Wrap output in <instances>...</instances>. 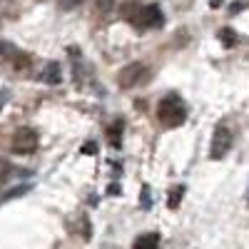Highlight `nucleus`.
Listing matches in <instances>:
<instances>
[{
  "mask_svg": "<svg viewBox=\"0 0 249 249\" xmlns=\"http://www.w3.org/2000/svg\"><path fill=\"white\" fill-rule=\"evenodd\" d=\"M122 18L130 20L137 30H152L162 28L164 15L160 5H140V3H124L122 5Z\"/></svg>",
  "mask_w": 249,
  "mask_h": 249,
  "instance_id": "obj_1",
  "label": "nucleus"
},
{
  "mask_svg": "<svg viewBox=\"0 0 249 249\" xmlns=\"http://www.w3.org/2000/svg\"><path fill=\"white\" fill-rule=\"evenodd\" d=\"M157 120L164 124V127H179L187 120V105L179 95H167L160 100L157 105Z\"/></svg>",
  "mask_w": 249,
  "mask_h": 249,
  "instance_id": "obj_2",
  "label": "nucleus"
},
{
  "mask_svg": "<svg viewBox=\"0 0 249 249\" xmlns=\"http://www.w3.org/2000/svg\"><path fill=\"white\" fill-rule=\"evenodd\" d=\"M10 147H13L15 155H33V152L37 150V132L30 130V127H20V130H15Z\"/></svg>",
  "mask_w": 249,
  "mask_h": 249,
  "instance_id": "obj_3",
  "label": "nucleus"
},
{
  "mask_svg": "<svg viewBox=\"0 0 249 249\" xmlns=\"http://www.w3.org/2000/svg\"><path fill=\"white\" fill-rule=\"evenodd\" d=\"M144 75H147V68L142 65V62H130V65H124L117 75V85L122 90H130L135 85H140V82L144 80Z\"/></svg>",
  "mask_w": 249,
  "mask_h": 249,
  "instance_id": "obj_4",
  "label": "nucleus"
},
{
  "mask_svg": "<svg viewBox=\"0 0 249 249\" xmlns=\"http://www.w3.org/2000/svg\"><path fill=\"white\" fill-rule=\"evenodd\" d=\"M230 147H232V132L219 124V127L214 130V137H212L210 157H212V160H222L227 152H230Z\"/></svg>",
  "mask_w": 249,
  "mask_h": 249,
  "instance_id": "obj_5",
  "label": "nucleus"
},
{
  "mask_svg": "<svg viewBox=\"0 0 249 249\" xmlns=\"http://www.w3.org/2000/svg\"><path fill=\"white\" fill-rule=\"evenodd\" d=\"M160 244V237L152 232V234H142V237H137L135 242H132V247L135 249H152V247H157Z\"/></svg>",
  "mask_w": 249,
  "mask_h": 249,
  "instance_id": "obj_6",
  "label": "nucleus"
},
{
  "mask_svg": "<svg viewBox=\"0 0 249 249\" xmlns=\"http://www.w3.org/2000/svg\"><path fill=\"white\" fill-rule=\"evenodd\" d=\"M43 80H45V82H50V85H57V82L62 80V75H60V65H57V62H50L48 70H45V75H43Z\"/></svg>",
  "mask_w": 249,
  "mask_h": 249,
  "instance_id": "obj_7",
  "label": "nucleus"
},
{
  "mask_svg": "<svg viewBox=\"0 0 249 249\" xmlns=\"http://www.w3.org/2000/svg\"><path fill=\"white\" fill-rule=\"evenodd\" d=\"M182 195H184V187H179V184L170 190V199H167V207H170V210H177V207H179Z\"/></svg>",
  "mask_w": 249,
  "mask_h": 249,
  "instance_id": "obj_8",
  "label": "nucleus"
},
{
  "mask_svg": "<svg viewBox=\"0 0 249 249\" xmlns=\"http://www.w3.org/2000/svg\"><path fill=\"white\" fill-rule=\"evenodd\" d=\"M219 40L227 45V48H232L234 43H237V35H234V30H230V28H224V30H219Z\"/></svg>",
  "mask_w": 249,
  "mask_h": 249,
  "instance_id": "obj_9",
  "label": "nucleus"
},
{
  "mask_svg": "<svg viewBox=\"0 0 249 249\" xmlns=\"http://www.w3.org/2000/svg\"><path fill=\"white\" fill-rule=\"evenodd\" d=\"M120 127H122V122H115V124H112V130H110V140H112V144H115V147L120 144V140H117V135H120Z\"/></svg>",
  "mask_w": 249,
  "mask_h": 249,
  "instance_id": "obj_10",
  "label": "nucleus"
},
{
  "mask_svg": "<svg viewBox=\"0 0 249 249\" xmlns=\"http://www.w3.org/2000/svg\"><path fill=\"white\" fill-rule=\"evenodd\" d=\"M97 8H100L102 13H107V10L112 8V0H97Z\"/></svg>",
  "mask_w": 249,
  "mask_h": 249,
  "instance_id": "obj_11",
  "label": "nucleus"
},
{
  "mask_svg": "<svg viewBox=\"0 0 249 249\" xmlns=\"http://www.w3.org/2000/svg\"><path fill=\"white\" fill-rule=\"evenodd\" d=\"M80 3H82V0H62L60 5L65 8V10H70V8H75V5H80Z\"/></svg>",
  "mask_w": 249,
  "mask_h": 249,
  "instance_id": "obj_12",
  "label": "nucleus"
},
{
  "mask_svg": "<svg viewBox=\"0 0 249 249\" xmlns=\"http://www.w3.org/2000/svg\"><path fill=\"white\" fill-rule=\"evenodd\" d=\"M82 152H85V155H95V144H92V142H88L85 147H82Z\"/></svg>",
  "mask_w": 249,
  "mask_h": 249,
  "instance_id": "obj_13",
  "label": "nucleus"
}]
</instances>
